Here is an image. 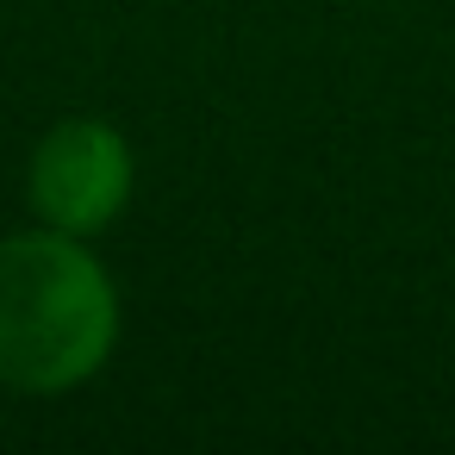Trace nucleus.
<instances>
[{"label":"nucleus","instance_id":"nucleus-2","mask_svg":"<svg viewBox=\"0 0 455 455\" xmlns=\"http://www.w3.org/2000/svg\"><path fill=\"white\" fill-rule=\"evenodd\" d=\"M132 181H138L132 144L107 119H63L32 150V206L51 231L69 237L113 225L132 200Z\"/></svg>","mask_w":455,"mask_h":455},{"label":"nucleus","instance_id":"nucleus-1","mask_svg":"<svg viewBox=\"0 0 455 455\" xmlns=\"http://www.w3.org/2000/svg\"><path fill=\"white\" fill-rule=\"evenodd\" d=\"M119 293L69 231L0 237V380L63 393L113 355Z\"/></svg>","mask_w":455,"mask_h":455}]
</instances>
